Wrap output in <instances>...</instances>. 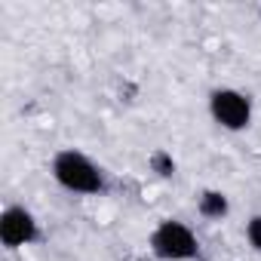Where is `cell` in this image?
<instances>
[{"label":"cell","mask_w":261,"mask_h":261,"mask_svg":"<svg viewBox=\"0 0 261 261\" xmlns=\"http://www.w3.org/2000/svg\"><path fill=\"white\" fill-rule=\"evenodd\" d=\"M53 175L65 191H74V194H101L105 191V172L80 151H59L53 160Z\"/></svg>","instance_id":"obj_1"},{"label":"cell","mask_w":261,"mask_h":261,"mask_svg":"<svg viewBox=\"0 0 261 261\" xmlns=\"http://www.w3.org/2000/svg\"><path fill=\"white\" fill-rule=\"evenodd\" d=\"M151 246L160 258L166 261H188L200 252V243L194 237V230L181 221H163L154 233H151Z\"/></svg>","instance_id":"obj_2"},{"label":"cell","mask_w":261,"mask_h":261,"mask_svg":"<svg viewBox=\"0 0 261 261\" xmlns=\"http://www.w3.org/2000/svg\"><path fill=\"white\" fill-rule=\"evenodd\" d=\"M209 111L215 123L230 129V133H240L252 123V101L237 89H215L209 95Z\"/></svg>","instance_id":"obj_3"},{"label":"cell","mask_w":261,"mask_h":261,"mask_svg":"<svg viewBox=\"0 0 261 261\" xmlns=\"http://www.w3.org/2000/svg\"><path fill=\"white\" fill-rule=\"evenodd\" d=\"M37 218L25 206H7L0 215V243L7 249H19L37 240Z\"/></svg>","instance_id":"obj_4"},{"label":"cell","mask_w":261,"mask_h":261,"mask_svg":"<svg viewBox=\"0 0 261 261\" xmlns=\"http://www.w3.org/2000/svg\"><path fill=\"white\" fill-rule=\"evenodd\" d=\"M200 212L206 218H224L230 212V203L221 191H203L200 194Z\"/></svg>","instance_id":"obj_5"},{"label":"cell","mask_w":261,"mask_h":261,"mask_svg":"<svg viewBox=\"0 0 261 261\" xmlns=\"http://www.w3.org/2000/svg\"><path fill=\"white\" fill-rule=\"evenodd\" d=\"M151 166H154V172L163 175V178H169V175L175 172V160H172V154H166V151H154V154H151Z\"/></svg>","instance_id":"obj_6"},{"label":"cell","mask_w":261,"mask_h":261,"mask_svg":"<svg viewBox=\"0 0 261 261\" xmlns=\"http://www.w3.org/2000/svg\"><path fill=\"white\" fill-rule=\"evenodd\" d=\"M246 237H249L252 249H258V252H261V215L249 218V224H246Z\"/></svg>","instance_id":"obj_7"},{"label":"cell","mask_w":261,"mask_h":261,"mask_svg":"<svg viewBox=\"0 0 261 261\" xmlns=\"http://www.w3.org/2000/svg\"><path fill=\"white\" fill-rule=\"evenodd\" d=\"M136 261H148V258H136Z\"/></svg>","instance_id":"obj_8"}]
</instances>
